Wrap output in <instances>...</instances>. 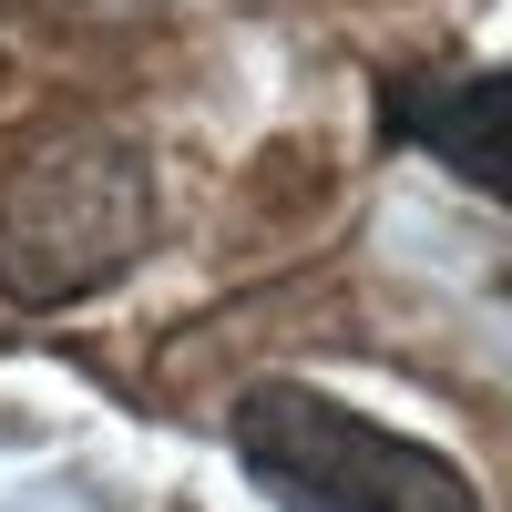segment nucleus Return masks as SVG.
Returning <instances> with one entry per match:
<instances>
[{
	"label": "nucleus",
	"instance_id": "nucleus-1",
	"mask_svg": "<svg viewBox=\"0 0 512 512\" xmlns=\"http://www.w3.org/2000/svg\"><path fill=\"white\" fill-rule=\"evenodd\" d=\"M164 226L154 154L123 134H72L0 185V297L11 308H72L144 267Z\"/></svg>",
	"mask_w": 512,
	"mask_h": 512
},
{
	"label": "nucleus",
	"instance_id": "nucleus-2",
	"mask_svg": "<svg viewBox=\"0 0 512 512\" xmlns=\"http://www.w3.org/2000/svg\"><path fill=\"white\" fill-rule=\"evenodd\" d=\"M226 441L256 472V492H277L287 512H482V492L431 441L308 390V379H256L226 410Z\"/></svg>",
	"mask_w": 512,
	"mask_h": 512
},
{
	"label": "nucleus",
	"instance_id": "nucleus-3",
	"mask_svg": "<svg viewBox=\"0 0 512 512\" xmlns=\"http://www.w3.org/2000/svg\"><path fill=\"white\" fill-rule=\"evenodd\" d=\"M390 134L441 154L461 185L512 205V72H461V82H390Z\"/></svg>",
	"mask_w": 512,
	"mask_h": 512
}]
</instances>
